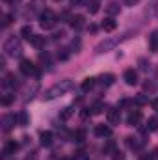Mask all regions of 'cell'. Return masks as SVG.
<instances>
[{
	"mask_svg": "<svg viewBox=\"0 0 158 160\" xmlns=\"http://www.w3.org/2000/svg\"><path fill=\"white\" fill-rule=\"evenodd\" d=\"M52 143V134L50 132H41V145H50Z\"/></svg>",
	"mask_w": 158,
	"mask_h": 160,
	"instance_id": "ac0fdd59",
	"label": "cell"
},
{
	"mask_svg": "<svg viewBox=\"0 0 158 160\" xmlns=\"http://www.w3.org/2000/svg\"><path fill=\"white\" fill-rule=\"evenodd\" d=\"M84 26H86L84 15H75V17L71 19V28H73V30H82Z\"/></svg>",
	"mask_w": 158,
	"mask_h": 160,
	"instance_id": "8992f818",
	"label": "cell"
},
{
	"mask_svg": "<svg viewBox=\"0 0 158 160\" xmlns=\"http://www.w3.org/2000/svg\"><path fill=\"white\" fill-rule=\"evenodd\" d=\"M54 2H60V0H54Z\"/></svg>",
	"mask_w": 158,
	"mask_h": 160,
	"instance_id": "d590c367",
	"label": "cell"
},
{
	"mask_svg": "<svg viewBox=\"0 0 158 160\" xmlns=\"http://www.w3.org/2000/svg\"><path fill=\"white\" fill-rule=\"evenodd\" d=\"M136 102H138V104H145V102H147V99H145L143 95H140V97H136Z\"/></svg>",
	"mask_w": 158,
	"mask_h": 160,
	"instance_id": "f1b7e54d",
	"label": "cell"
},
{
	"mask_svg": "<svg viewBox=\"0 0 158 160\" xmlns=\"http://www.w3.org/2000/svg\"><path fill=\"white\" fill-rule=\"evenodd\" d=\"M141 118H143V116H141V112H140V110H132V112L128 114V118H126V123L134 127V125H138V123L141 121Z\"/></svg>",
	"mask_w": 158,
	"mask_h": 160,
	"instance_id": "ba28073f",
	"label": "cell"
},
{
	"mask_svg": "<svg viewBox=\"0 0 158 160\" xmlns=\"http://www.w3.org/2000/svg\"><path fill=\"white\" fill-rule=\"evenodd\" d=\"M95 84H97V80L93 78V77L84 78V82H82V91H89V89H93V88H95Z\"/></svg>",
	"mask_w": 158,
	"mask_h": 160,
	"instance_id": "7c38bea8",
	"label": "cell"
},
{
	"mask_svg": "<svg viewBox=\"0 0 158 160\" xmlns=\"http://www.w3.org/2000/svg\"><path fill=\"white\" fill-rule=\"evenodd\" d=\"M153 108L158 112V99H155V101H153Z\"/></svg>",
	"mask_w": 158,
	"mask_h": 160,
	"instance_id": "d6a6232c",
	"label": "cell"
},
{
	"mask_svg": "<svg viewBox=\"0 0 158 160\" xmlns=\"http://www.w3.org/2000/svg\"><path fill=\"white\" fill-rule=\"evenodd\" d=\"M71 89H73V82H71V80H62V82L54 84L52 88H48V89L43 93V99H45V101H54V99H58V97L69 93Z\"/></svg>",
	"mask_w": 158,
	"mask_h": 160,
	"instance_id": "6da1fadb",
	"label": "cell"
},
{
	"mask_svg": "<svg viewBox=\"0 0 158 160\" xmlns=\"http://www.w3.org/2000/svg\"><path fill=\"white\" fill-rule=\"evenodd\" d=\"M39 24L43 30H50L56 26V13L50 9H43L39 15Z\"/></svg>",
	"mask_w": 158,
	"mask_h": 160,
	"instance_id": "7a4b0ae2",
	"label": "cell"
},
{
	"mask_svg": "<svg viewBox=\"0 0 158 160\" xmlns=\"http://www.w3.org/2000/svg\"><path fill=\"white\" fill-rule=\"evenodd\" d=\"M71 2H73V4H80V2H82V0H71Z\"/></svg>",
	"mask_w": 158,
	"mask_h": 160,
	"instance_id": "836d02e7",
	"label": "cell"
},
{
	"mask_svg": "<svg viewBox=\"0 0 158 160\" xmlns=\"http://www.w3.org/2000/svg\"><path fill=\"white\" fill-rule=\"evenodd\" d=\"M11 22V15H4V26H7Z\"/></svg>",
	"mask_w": 158,
	"mask_h": 160,
	"instance_id": "f546056e",
	"label": "cell"
},
{
	"mask_svg": "<svg viewBox=\"0 0 158 160\" xmlns=\"http://www.w3.org/2000/svg\"><path fill=\"white\" fill-rule=\"evenodd\" d=\"M4 50H6L7 56H21V54H22V45H21L19 39L9 38V39L4 43Z\"/></svg>",
	"mask_w": 158,
	"mask_h": 160,
	"instance_id": "3957f363",
	"label": "cell"
},
{
	"mask_svg": "<svg viewBox=\"0 0 158 160\" xmlns=\"http://www.w3.org/2000/svg\"><path fill=\"white\" fill-rule=\"evenodd\" d=\"M87 9H89L91 15L97 13V11H99V0H89V2H87Z\"/></svg>",
	"mask_w": 158,
	"mask_h": 160,
	"instance_id": "ffe728a7",
	"label": "cell"
},
{
	"mask_svg": "<svg viewBox=\"0 0 158 160\" xmlns=\"http://www.w3.org/2000/svg\"><path fill=\"white\" fill-rule=\"evenodd\" d=\"M95 134L101 136V138H104V136H110L112 130H110V127H106V125H97V127H95Z\"/></svg>",
	"mask_w": 158,
	"mask_h": 160,
	"instance_id": "8fae6325",
	"label": "cell"
},
{
	"mask_svg": "<svg viewBox=\"0 0 158 160\" xmlns=\"http://www.w3.org/2000/svg\"><path fill=\"white\" fill-rule=\"evenodd\" d=\"M86 140V130H82V128H78L77 132H75V142H78V143H82Z\"/></svg>",
	"mask_w": 158,
	"mask_h": 160,
	"instance_id": "7402d4cb",
	"label": "cell"
},
{
	"mask_svg": "<svg viewBox=\"0 0 158 160\" xmlns=\"http://www.w3.org/2000/svg\"><path fill=\"white\" fill-rule=\"evenodd\" d=\"M102 108H104V104H102V102H97V104L93 106V114H101Z\"/></svg>",
	"mask_w": 158,
	"mask_h": 160,
	"instance_id": "83f0119b",
	"label": "cell"
},
{
	"mask_svg": "<svg viewBox=\"0 0 158 160\" xmlns=\"http://www.w3.org/2000/svg\"><path fill=\"white\" fill-rule=\"evenodd\" d=\"M149 48L153 52H158V30H153L149 36Z\"/></svg>",
	"mask_w": 158,
	"mask_h": 160,
	"instance_id": "30bf717a",
	"label": "cell"
},
{
	"mask_svg": "<svg viewBox=\"0 0 158 160\" xmlns=\"http://www.w3.org/2000/svg\"><path fill=\"white\" fill-rule=\"evenodd\" d=\"M17 119H19V125H26V123H28L26 114H19V116H17Z\"/></svg>",
	"mask_w": 158,
	"mask_h": 160,
	"instance_id": "484cf974",
	"label": "cell"
},
{
	"mask_svg": "<svg viewBox=\"0 0 158 160\" xmlns=\"http://www.w3.org/2000/svg\"><path fill=\"white\" fill-rule=\"evenodd\" d=\"M63 160H69V158H63Z\"/></svg>",
	"mask_w": 158,
	"mask_h": 160,
	"instance_id": "8d00e7d4",
	"label": "cell"
},
{
	"mask_svg": "<svg viewBox=\"0 0 158 160\" xmlns=\"http://www.w3.org/2000/svg\"><path fill=\"white\" fill-rule=\"evenodd\" d=\"M21 36H22V38H24V39H32V36H34V32H32V26H30V24H26V26H22V28H21Z\"/></svg>",
	"mask_w": 158,
	"mask_h": 160,
	"instance_id": "5bb4252c",
	"label": "cell"
},
{
	"mask_svg": "<svg viewBox=\"0 0 158 160\" xmlns=\"http://www.w3.org/2000/svg\"><path fill=\"white\" fill-rule=\"evenodd\" d=\"M125 4L126 6H134V4H138V0H125Z\"/></svg>",
	"mask_w": 158,
	"mask_h": 160,
	"instance_id": "1f68e13d",
	"label": "cell"
},
{
	"mask_svg": "<svg viewBox=\"0 0 158 160\" xmlns=\"http://www.w3.org/2000/svg\"><path fill=\"white\" fill-rule=\"evenodd\" d=\"M4 86H6V88H15V86H17V78H15V75H6V78H4Z\"/></svg>",
	"mask_w": 158,
	"mask_h": 160,
	"instance_id": "9a60e30c",
	"label": "cell"
},
{
	"mask_svg": "<svg viewBox=\"0 0 158 160\" xmlns=\"http://www.w3.org/2000/svg\"><path fill=\"white\" fill-rule=\"evenodd\" d=\"M117 28V21H114V17H106L102 21V30L104 32H114Z\"/></svg>",
	"mask_w": 158,
	"mask_h": 160,
	"instance_id": "52a82bcc",
	"label": "cell"
},
{
	"mask_svg": "<svg viewBox=\"0 0 158 160\" xmlns=\"http://www.w3.org/2000/svg\"><path fill=\"white\" fill-rule=\"evenodd\" d=\"M11 101H13V95H9V93H7L6 97H2V104H4V106H7V104H11Z\"/></svg>",
	"mask_w": 158,
	"mask_h": 160,
	"instance_id": "d4e9b609",
	"label": "cell"
},
{
	"mask_svg": "<svg viewBox=\"0 0 158 160\" xmlns=\"http://www.w3.org/2000/svg\"><path fill=\"white\" fill-rule=\"evenodd\" d=\"M58 58H60V60H67V58H69L67 48H62V52H58Z\"/></svg>",
	"mask_w": 158,
	"mask_h": 160,
	"instance_id": "4316f807",
	"label": "cell"
},
{
	"mask_svg": "<svg viewBox=\"0 0 158 160\" xmlns=\"http://www.w3.org/2000/svg\"><path fill=\"white\" fill-rule=\"evenodd\" d=\"M15 119H17L15 116H6V118H4V130H9V128H11V125H9V123H11V121H15Z\"/></svg>",
	"mask_w": 158,
	"mask_h": 160,
	"instance_id": "cb8c5ba5",
	"label": "cell"
},
{
	"mask_svg": "<svg viewBox=\"0 0 158 160\" xmlns=\"http://www.w3.org/2000/svg\"><path fill=\"white\" fill-rule=\"evenodd\" d=\"M106 119H108L110 125H117L119 121H121V114H119V110H108Z\"/></svg>",
	"mask_w": 158,
	"mask_h": 160,
	"instance_id": "9c48e42d",
	"label": "cell"
},
{
	"mask_svg": "<svg viewBox=\"0 0 158 160\" xmlns=\"http://www.w3.org/2000/svg\"><path fill=\"white\" fill-rule=\"evenodd\" d=\"M19 69H21V73H22V75H26V77H30V75H36V73H37V67H36V65H34V62H30V60H21Z\"/></svg>",
	"mask_w": 158,
	"mask_h": 160,
	"instance_id": "277c9868",
	"label": "cell"
},
{
	"mask_svg": "<svg viewBox=\"0 0 158 160\" xmlns=\"http://www.w3.org/2000/svg\"><path fill=\"white\" fill-rule=\"evenodd\" d=\"M30 43H32V45H34L36 48H41V47L45 45V38H43V36H32Z\"/></svg>",
	"mask_w": 158,
	"mask_h": 160,
	"instance_id": "2e32d148",
	"label": "cell"
},
{
	"mask_svg": "<svg viewBox=\"0 0 158 160\" xmlns=\"http://www.w3.org/2000/svg\"><path fill=\"white\" fill-rule=\"evenodd\" d=\"M140 160H155V158H153V155H149V153H147V155H141Z\"/></svg>",
	"mask_w": 158,
	"mask_h": 160,
	"instance_id": "4dcf8cb0",
	"label": "cell"
},
{
	"mask_svg": "<svg viewBox=\"0 0 158 160\" xmlns=\"http://www.w3.org/2000/svg\"><path fill=\"white\" fill-rule=\"evenodd\" d=\"M114 80H116V77H114V75H110V73L101 77V82H102L104 86H112V84H114Z\"/></svg>",
	"mask_w": 158,
	"mask_h": 160,
	"instance_id": "44dd1931",
	"label": "cell"
},
{
	"mask_svg": "<svg viewBox=\"0 0 158 160\" xmlns=\"http://www.w3.org/2000/svg\"><path fill=\"white\" fill-rule=\"evenodd\" d=\"M73 114H75V108H73V106H67V108H63V110H62L60 119H62V121H67L71 116H73Z\"/></svg>",
	"mask_w": 158,
	"mask_h": 160,
	"instance_id": "4fadbf2b",
	"label": "cell"
},
{
	"mask_svg": "<svg viewBox=\"0 0 158 160\" xmlns=\"http://www.w3.org/2000/svg\"><path fill=\"white\" fill-rule=\"evenodd\" d=\"M156 153H158V151H156Z\"/></svg>",
	"mask_w": 158,
	"mask_h": 160,
	"instance_id": "74e56055",
	"label": "cell"
},
{
	"mask_svg": "<svg viewBox=\"0 0 158 160\" xmlns=\"http://www.w3.org/2000/svg\"><path fill=\"white\" fill-rule=\"evenodd\" d=\"M123 78H125V82H126L128 86H136V84H138V73H136L134 69H126V71L123 73Z\"/></svg>",
	"mask_w": 158,
	"mask_h": 160,
	"instance_id": "5b68a950",
	"label": "cell"
},
{
	"mask_svg": "<svg viewBox=\"0 0 158 160\" xmlns=\"http://www.w3.org/2000/svg\"><path fill=\"white\" fill-rule=\"evenodd\" d=\"M155 13H156V17H158V6H155Z\"/></svg>",
	"mask_w": 158,
	"mask_h": 160,
	"instance_id": "e575fe53",
	"label": "cell"
},
{
	"mask_svg": "<svg viewBox=\"0 0 158 160\" xmlns=\"http://www.w3.org/2000/svg\"><path fill=\"white\" fill-rule=\"evenodd\" d=\"M147 128L149 130H158V118H151L147 123Z\"/></svg>",
	"mask_w": 158,
	"mask_h": 160,
	"instance_id": "603a6c76",
	"label": "cell"
},
{
	"mask_svg": "<svg viewBox=\"0 0 158 160\" xmlns=\"http://www.w3.org/2000/svg\"><path fill=\"white\" fill-rule=\"evenodd\" d=\"M106 13L112 17V15H117L119 13V4H116V2H112V4H108V8H106Z\"/></svg>",
	"mask_w": 158,
	"mask_h": 160,
	"instance_id": "e0dca14e",
	"label": "cell"
},
{
	"mask_svg": "<svg viewBox=\"0 0 158 160\" xmlns=\"http://www.w3.org/2000/svg\"><path fill=\"white\" fill-rule=\"evenodd\" d=\"M19 149V145L15 143V142H9V143H6V147H4V155H9V153H15Z\"/></svg>",
	"mask_w": 158,
	"mask_h": 160,
	"instance_id": "d6986e66",
	"label": "cell"
}]
</instances>
